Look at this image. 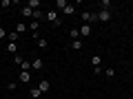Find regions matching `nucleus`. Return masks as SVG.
<instances>
[{
    "mask_svg": "<svg viewBox=\"0 0 133 99\" xmlns=\"http://www.w3.org/2000/svg\"><path fill=\"white\" fill-rule=\"evenodd\" d=\"M44 18L51 22V27H60V24H62V20H60V15H58V11H53V9H49L47 13H44Z\"/></svg>",
    "mask_w": 133,
    "mask_h": 99,
    "instance_id": "nucleus-1",
    "label": "nucleus"
},
{
    "mask_svg": "<svg viewBox=\"0 0 133 99\" xmlns=\"http://www.w3.org/2000/svg\"><path fill=\"white\" fill-rule=\"evenodd\" d=\"M78 31H80V38H89L91 33H93V29H91V24H82Z\"/></svg>",
    "mask_w": 133,
    "mask_h": 99,
    "instance_id": "nucleus-2",
    "label": "nucleus"
},
{
    "mask_svg": "<svg viewBox=\"0 0 133 99\" xmlns=\"http://www.w3.org/2000/svg\"><path fill=\"white\" fill-rule=\"evenodd\" d=\"M109 20H111V11L100 9V13H98V22H109Z\"/></svg>",
    "mask_w": 133,
    "mask_h": 99,
    "instance_id": "nucleus-3",
    "label": "nucleus"
},
{
    "mask_svg": "<svg viewBox=\"0 0 133 99\" xmlns=\"http://www.w3.org/2000/svg\"><path fill=\"white\" fill-rule=\"evenodd\" d=\"M18 81H20V84H27V81H31V73H29V71H20Z\"/></svg>",
    "mask_w": 133,
    "mask_h": 99,
    "instance_id": "nucleus-4",
    "label": "nucleus"
},
{
    "mask_svg": "<svg viewBox=\"0 0 133 99\" xmlns=\"http://www.w3.org/2000/svg\"><path fill=\"white\" fill-rule=\"evenodd\" d=\"M31 68H33V71H42V68H44V62L40 60V57H36V60H31Z\"/></svg>",
    "mask_w": 133,
    "mask_h": 99,
    "instance_id": "nucleus-5",
    "label": "nucleus"
},
{
    "mask_svg": "<svg viewBox=\"0 0 133 99\" xmlns=\"http://www.w3.org/2000/svg\"><path fill=\"white\" fill-rule=\"evenodd\" d=\"M7 51H9L11 55H18V44L16 42H7Z\"/></svg>",
    "mask_w": 133,
    "mask_h": 99,
    "instance_id": "nucleus-6",
    "label": "nucleus"
},
{
    "mask_svg": "<svg viewBox=\"0 0 133 99\" xmlns=\"http://www.w3.org/2000/svg\"><path fill=\"white\" fill-rule=\"evenodd\" d=\"M38 88H40V93H49V79H42L38 84Z\"/></svg>",
    "mask_w": 133,
    "mask_h": 99,
    "instance_id": "nucleus-7",
    "label": "nucleus"
},
{
    "mask_svg": "<svg viewBox=\"0 0 133 99\" xmlns=\"http://www.w3.org/2000/svg\"><path fill=\"white\" fill-rule=\"evenodd\" d=\"M62 13H64V15H73V13H76V7H73V5H66L64 9H62Z\"/></svg>",
    "mask_w": 133,
    "mask_h": 99,
    "instance_id": "nucleus-8",
    "label": "nucleus"
},
{
    "mask_svg": "<svg viewBox=\"0 0 133 99\" xmlns=\"http://www.w3.org/2000/svg\"><path fill=\"white\" fill-rule=\"evenodd\" d=\"M20 13H22L24 18H31V15H33V9H31V7H22V9H20Z\"/></svg>",
    "mask_w": 133,
    "mask_h": 99,
    "instance_id": "nucleus-9",
    "label": "nucleus"
},
{
    "mask_svg": "<svg viewBox=\"0 0 133 99\" xmlns=\"http://www.w3.org/2000/svg\"><path fill=\"white\" fill-rule=\"evenodd\" d=\"M80 18H82V24H89L91 22V13H89V11H82Z\"/></svg>",
    "mask_w": 133,
    "mask_h": 99,
    "instance_id": "nucleus-10",
    "label": "nucleus"
},
{
    "mask_svg": "<svg viewBox=\"0 0 133 99\" xmlns=\"http://www.w3.org/2000/svg\"><path fill=\"white\" fill-rule=\"evenodd\" d=\"M69 38H71V42L73 40H80V31H78V29H71V31H69Z\"/></svg>",
    "mask_w": 133,
    "mask_h": 99,
    "instance_id": "nucleus-11",
    "label": "nucleus"
},
{
    "mask_svg": "<svg viewBox=\"0 0 133 99\" xmlns=\"http://www.w3.org/2000/svg\"><path fill=\"white\" fill-rule=\"evenodd\" d=\"M7 40H9V42H16V44H18V40H20V35H18V33H16V31H11L9 35H7Z\"/></svg>",
    "mask_w": 133,
    "mask_h": 99,
    "instance_id": "nucleus-12",
    "label": "nucleus"
},
{
    "mask_svg": "<svg viewBox=\"0 0 133 99\" xmlns=\"http://www.w3.org/2000/svg\"><path fill=\"white\" fill-rule=\"evenodd\" d=\"M111 5H113L111 0H102V2H100V7H102L104 11H111Z\"/></svg>",
    "mask_w": 133,
    "mask_h": 99,
    "instance_id": "nucleus-13",
    "label": "nucleus"
},
{
    "mask_svg": "<svg viewBox=\"0 0 133 99\" xmlns=\"http://www.w3.org/2000/svg\"><path fill=\"white\" fill-rule=\"evenodd\" d=\"M27 29H29L27 24H16V33H18V35H22V33L27 31Z\"/></svg>",
    "mask_w": 133,
    "mask_h": 99,
    "instance_id": "nucleus-14",
    "label": "nucleus"
},
{
    "mask_svg": "<svg viewBox=\"0 0 133 99\" xmlns=\"http://www.w3.org/2000/svg\"><path fill=\"white\" fill-rule=\"evenodd\" d=\"M40 97H42L40 88H31V99H40Z\"/></svg>",
    "mask_w": 133,
    "mask_h": 99,
    "instance_id": "nucleus-15",
    "label": "nucleus"
},
{
    "mask_svg": "<svg viewBox=\"0 0 133 99\" xmlns=\"http://www.w3.org/2000/svg\"><path fill=\"white\" fill-rule=\"evenodd\" d=\"M27 7H31V9L36 11V9L40 7V0H29V2H27Z\"/></svg>",
    "mask_w": 133,
    "mask_h": 99,
    "instance_id": "nucleus-16",
    "label": "nucleus"
},
{
    "mask_svg": "<svg viewBox=\"0 0 133 99\" xmlns=\"http://www.w3.org/2000/svg\"><path fill=\"white\" fill-rule=\"evenodd\" d=\"M20 71H31V62H29V60H24L22 64H20Z\"/></svg>",
    "mask_w": 133,
    "mask_h": 99,
    "instance_id": "nucleus-17",
    "label": "nucleus"
},
{
    "mask_svg": "<svg viewBox=\"0 0 133 99\" xmlns=\"http://www.w3.org/2000/svg\"><path fill=\"white\" fill-rule=\"evenodd\" d=\"M71 48H73V51H80V48H82V42H80V40H73V42H71Z\"/></svg>",
    "mask_w": 133,
    "mask_h": 99,
    "instance_id": "nucleus-18",
    "label": "nucleus"
},
{
    "mask_svg": "<svg viewBox=\"0 0 133 99\" xmlns=\"http://www.w3.org/2000/svg\"><path fill=\"white\" fill-rule=\"evenodd\" d=\"M100 62H102V57H100V55H93V57H91V64H93V68H95V66H100Z\"/></svg>",
    "mask_w": 133,
    "mask_h": 99,
    "instance_id": "nucleus-19",
    "label": "nucleus"
},
{
    "mask_svg": "<svg viewBox=\"0 0 133 99\" xmlns=\"http://www.w3.org/2000/svg\"><path fill=\"white\" fill-rule=\"evenodd\" d=\"M66 5H69V2H66V0H56V7H58V9H60V11L64 9Z\"/></svg>",
    "mask_w": 133,
    "mask_h": 99,
    "instance_id": "nucleus-20",
    "label": "nucleus"
},
{
    "mask_svg": "<svg viewBox=\"0 0 133 99\" xmlns=\"http://www.w3.org/2000/svg\"><path fill=\"white\" fill-rule=\"evenodd\" d=\"M22 62H24V57H22V55H14V64H18V66H20Z\"/></svg>",
    "mask_w": 133,
    "mask_h": 99,
    "instance_id": "nucleus-21",
    "label": "nucleus"
},
{
    "mask_svg": "<svg viewBox=\"0 0 133 99\" xmlns=\"http://www.w3.org/2000/svg\"><path fill=\"white\" fill-rule=\"evenodd\" d=\"M42 15H44V13H42V11H40V9H36V11H33V18H36V22H38V20L42 18Z\"/></svg>",
    "mask_w": 133,
    "mask_h": 99,
    "instance_id": "nucleus-22",
    "label": "nucleus"
},
{
    "mask_svg": "<svg viewBox=\"0 0 133 99\" xmlns=\"http://www.w3.org/2000/svg\"><path fill=\"white\" fill-rule=\"evenodd\" d=\"M38 27H40V22H36V20H33V22L29 24V29H31V33H33V31H38Z\"/></svg>",
    "mask_w": 133,
    "mask_h": 99,
    "instance_id": "nucleus-23",
    "label": "nucleus"
},
{
    "mask_svg": "<svg viewBox=\"0 0 133 99\" xmlns=\"http://www.w3.org/2000/svg\"><path fill=\"white\" fill-rule=\"evenodd\" d=\"M7 88H9V90H16V88H18V81H9V84H7Z\"/></svg>",
    "mask_w": 133,
    "mask_h": 99,
    "instance_id": "nucleus-24",
    "label": "nucleus"
},
{
    "mask_svg": "<svg viewBox=\"0 0 133 99\" xmlns=\"http://www.w3.org/2000/svg\"><path fill=\"white\" fill-rule=\"evenodd\" d=\"M38 46H40V48H47V40L40 38V40H38Z\"/></svg>",
    "mask_w": 133,
    "mask_h": 99,
    "instance_id": "nucleus-25",
    "label": "nucleus"
},
{
    "mask_svg": "<svg viewBox=\"0 0 133 99\" xmlns=\"http://www.w3.org/2000/svg\"><path fill=\"white\" fill-rule=\"evenodd\" d=\"M104 75H107V77H113V75H115V71H113V68H107Z\"/></svg>",
    "mask_w": 133,
    "mask_h": 99,
    "instance_id": "nucleus-26",
    "label": "nucleus"
},
{
    "mask_svg": "<svg viewBox=\"0 0 133 99\" xmlns=\"http://www.w3.org/2000/svg\"><path fill=\"white\" fill-rule=\"evenodd\" d=\"M7 35H9V33H7V31H5V29L0 27V40H5V38H7Z\"/></svg>",
    "mask_w": 133,
    "mask_h": 99,
    "instance_id": "nucleus-27",
    "label": "nucleus"
},
{
    "mask_svg": "<svg viewBox=\"0 0 133 99\" xmlns=\"http://www.w3.org/2000/svg\"><path fill=\"white\" fill-rule=\"evenodd\" d=\"M2 86H5V84H2V81H0V88H2Z\"/></svg>",
    "mask_w": 133,
    "mask_h": 99,
    "instance_id": "nucleus-28",
    "label": "nucleus"
},
{
    "mask_svg": "<svg viewBox=\"0 0 133 99\" xmlns=\"http://www.w3.org/2000/svg\"><path fill=\"white\" fill-rule=\"evenodd\" d=\"M5 99H11V97H5Z\"/></svg>",
    "mask_w": 133,
    "mask_h": 99,
    "instance_id": "nucleus-29",
    "label": "nucleus"
}]
</instances>
